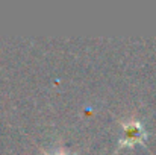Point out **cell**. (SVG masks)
Instances as JSON below:
<instances>
[{"instance_id": "obj_1", "label": "cell", "mask_w": 156, "mask_h": 155, "mask_svg": "<svg viewBox=\"0 0 156 155\" xmlns=\"http://www.w3.org/2000/svg\"><path fill=\"white\" fill-rule=\"evenodd\" d=\"M143 138H144L143 126L138 123H132L126 126V134H124V140L121 142V145H132L135 142H141Z\"/></svg>"}]
</instances>
